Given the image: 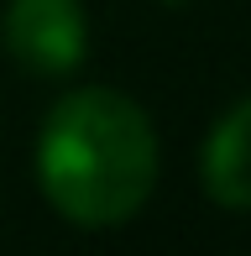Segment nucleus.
Here are the masks:
<instances>
[{
	"instance_id": "f257e3e1",
	"label": "nucleus",
	"mask_w": 251,
	"mask_h": 256,
	"mask_svg": "<svg viewBox=\"0 0 251 256\" xmlns=\"http://www.w3.org/2000/svg\"><path fill=\"white\" fill-rule=\"evenodd\" d=\"M37 183L63 220L105 230L131 220L157 183V136L120 89H74L48 110L37 142Z\"/></svg>"
},
{
	"instance_id": "f03ea898",
	"label": "nucleus",
	"mask_w": 251,
	"mask_h": 256,
	"mask_svg": "<svg viewBox=\"0 0 251 256\" xmlns=\"http://www.w3.org/2000/svg\"><path fill=\"white\" fill-rule=\"evenodd\" d=\"M0 37H6V52L21 68L58 78L84 63L89 26H84L78 0H10L6 21H0Z\"/></svg>"
},
{
	"instance_id": "7ed1b4c3",
	"label": "nucleus",
	"mask_w": 251,
	"mask_h": 256,
	"mask_svg": "<svg viewBox=\"0 0 251 256\" xmlns=\"http://www.w3.org/2000/svg\"><path fill=\"white\" fill-rule=\"evenodd\" d=\"M204 194L225 209H251V94L225 120H214L199 162Z\"/></svg>"
},
{
	"instance_id": "20e7f679",
	"label": "nucleus",
	"mask_w": 251,
	"mask_h": 256,
	"mask_svg": "<svg viewBox=\"0 0 251 256\" xmlns=\"http://www.w3.org/2000/svg\"><path fill=\"white\" fill-rule=\"evenodd\" d=\"M162 6H184V0H162Z\"/></svg>"
}]
</instances>
